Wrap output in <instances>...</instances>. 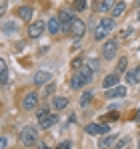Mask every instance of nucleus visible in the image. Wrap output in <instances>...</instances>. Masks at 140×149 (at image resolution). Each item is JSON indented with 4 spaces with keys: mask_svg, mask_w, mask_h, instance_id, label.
Masks as SVG:
<instances>
[{
    "mask_svg": "<svg viewBox=\"0 0 140 149\" xmlns=\"http://www.w3.org/2000/svg\"><path fill=\"white\" fill-rule=\"evenodd\" d=\"M94 79V71L88 67V65H80L78 67V73L72 77V89H80L88 83H92Z\"/></svg>",
    "mask_w": 140,
    "mask_h": 149,
    "instance_id": "nucleus-1",
    "label": "nucleus"
},
{
    "mask_svg": "<svg viewBox=\"0 0 140 149\" xmlns=\"http://www.w3.org/2000/svg\"><path fill=\"white\" fill-rule=\"evenodd\" d=\"M36 141H38V129L32 127V125H26L22 131H20V143L26 145V147H30V145H34Z\"/></svg>",
    "mask_w": 140,
    "mask_h": 149,
    "instance_id": "nucleus-2",
    "label": "nucleus"
},
{
    "mask_svg": "<svg viewBox=\"0 0 140 149\" xmlns=\"http://www.w3.org/2000/svg\"><path fill=\"white\" fill-rule=\"evenodd\" d=\"M114 28V20L112 18H102L98 26H96V30H94V38L96 40H102L104 36H108L110 34V30Z\"/></svg>",
    "mask_w": 140,
    "mask_h": 149,
    "instance_id": "nucleus-3",
    "label": "nucleus"
},
{
    "mask_svg": "<svg viewBox=\"0 0 140 149\" xmlns=\"http://www.w3.org/2000/svg\"><path fill=\"white\" fill-rule=\"evenodd\" d=\"M116 50H118L116 40H108V42H104V47H102V56L110 61V58L116 56Z\"/></svg>",
    "mask_w": 140,
    "mask_h": 149,
    "instance_id": "nucleus-4",
    "label": "nucleus"
},
{
    "mask_svg": "<svg viewBox=\"0 0 140 149\" xmlns=\"http://www.w3.org/2000/svg\"><path fill=\"white\" fill-rule=\"evenodd\" d=\"M44 28H46V24H44L42 20H36V22H32V24L28 26V36H30V38H38V36L44 32Z\"/></svg>",
    "mask_w": 140,
    "mask_h": 149,
    "instance_id": "nucleus-5",
    "label": "nucleus"
},
{
    "mask_svg": "<svg viewBox=\"0 0 140 149\" xmlns=\"http://www.w3.org/2000/svg\"><path fill=\"white\" fill-rule=\"evenodd\" d=\"M108 131H110L108 125H98V123L86 125V133H88V135H104V133H108Z\"/></svg>",
    "mask_w": 140,
    "mask_h": 149,
    "instance_id": "nucleus-6",
    "label": "nucleus"
},
{
    "mask_svg": "<svg viewBox=\"0 0 140 149\" xmlns=\"http://www.w3.org/2000/svg\"><path fill=\"white\" fill-rule=\"evenodd\" d=\"M36 105H38V95L36 93H26L22 99V107L26 111H30V109H36Z\"/></svg>",
    "mask_w": 140,
    "mask_h": 149,
    "instance_id": "nucleus-7",
    "label": "nucleus"
},
{
    "mask_svg": "<svg viewBox=\"0 0 140 149\" xmlns=\"http://www.w3.org/2000/svg\"><path fill=\"white\" fill-rule=\"evenodd\" d=\"M84 32H86V24H84L80 18H74V22H72V28H70V34H72V36H76V38H80Z\"/></svg>",
    "mask_w": 140,
    "mask_h": 149,
    "instance_id": "nucleus-8",
    "label": "nucleus"
},
{
    "mask_svg": "<svg viewBox=\"0 0 140 149\" xmlns=\"http://www.w3.org/2000/svg\"><path fill=\"white\" fill-rule=\"evenodd\" d=\"M58 16H60V22H62V30H60V32H70V28H72V22H74L72 14H70V12H66V10H62Z\"/></svg>",
    "mask_w": 140,
    "mask_h": 149,
    "instance_id": "nucleus-9",
    "label": "nucleus"
},
{
    "mask_svg": "<svg viewBox=\"0 0 140 149\" xmlns=\"http://www.w3.org/2000/svg\"><path fill=\"white\" fill-rule=\"evenodd\" d=\"M120 97H126V87H112V89H106V99H120Z\"/></svg>",
    "mask_w": 140,
    "mask_h": 149,
    "instance_id": "nucleus-10",
    "label": "nucleus"
},
{
    "mask_svg": "<svg viewBox=\"0 0 140 149\" xmlns=\"http://www.w3.org/2000/svg\"><path fill=\"white\" fill-rule=\"evenodd\" d=\"M62 30V22H60V16H52L48 20V32L50 34H58Z\"/></svg>",
    "mask_w": 140,
    "mask_h": 149,
    "instance_id": "nucleus-11",
    "label": "nucleus"
},
{
    "mask_svg": "<svg viewBox=\"0 0 140 149\" xmlns=\"http://www.w3.org/2000/svg\"><path fill=\"white\" fill-rule=\"evenodd\" d=\"M38 123H40V129H50L52 125L56 123V115L54 113H46L44 117L38 119Z\"/></svg>",
    "mask_w": 140,
    "mask_h": 149,
    "instance_id": "nucleus-12",
    "label": "nucleus"
},
{
    "mask_svg": "<svg viewBox=\"0 0 140 149\" xmlns=\"http://www.w3.org/2000/svg\"><path fill=\"white\" fill-rule=\"evenodd\" d=\"M52 81V74L48 73V71H38V73L34 74V85H46Z\"/></svg>",
    "mask_w": 140,
    "mask_h": 149,
    "instance_id": "nucleus-13",
    "label": "nucleus"
},
{
    "mask_svg": "<svg viewBox=\"0 0 140 149\" xmlns=\"http://www.w3.org/2000/svg\"><path fill=\"white\" fill-rule=\"evenodd\" d=\"M126 83H130V85H138V83H140V67H136V69H132V71L126 73Z\"/></svg>",
    "mask_w": 140,
    "mask_h": 149,
    "instance_id": "nucleus-14",
    "label": "nucleus"
},
{
    "mask_svg": "<svg viewBox=\"0 0 140 149\" xmlns=\"http://www.w3.org/2000/svg\"><path fill=\"white\" fill-rule=\"evenodd\" d=\"M116 85H118V74L116 73L106 74L104 81H102V87H104V89H112V87H116Z\"/></svg>",
    "mask_w": 140,
    "mask_h": 149,
    "instance_id": "nucleus-15",
    "label": "nucleus"
},
{
    "mask_svg": "<svg viewBox=\"0 0 140 149\" xmlns=\"http://www.w3.org/2000/svg\"><path fill=\"white\" fill-rule=\"evenodd\" d=\"M16 14H18L22 20H30L32 14H34V10H32V6H20V8L16 10Z\"/></svg>",
    "mask_w": 140,
    "mask_h": 149,
    "instance_id": "nucleus-16",
    "label": "nucleus"
},
{
    "mask_svg": "<svg viewBox=\"0 0 140 149\" xmlns=\"http://www.w3.org/2000/svg\"><path fill=\"white\" fill-rule=\"evenodd\" d=\"M0 83H2V85L8 83V67H6V61H4V58L0 61Z\"/></svg>",
    "mask_w": 140,
    "mask_h": 149,
    "instance_id": "nucleus-17",
    "label": "nucleus"
},
{
    "mask_svg": "<svg viewBox=\"0 0 140 149\" xmlns=\"http://www.w3.org/2000/svg\"><path fill=\"white\" fill-rule=\"evenodd\" d=\"M2 32L4 34H14V32H18V24L16 22H4V26H2Z\"/></svg>",
    "mask_w": 140,
    "mask_h": 149,
    "instance_id": "nucleus-18",
    "label": "nucleus"
},
{
    "mask_svg": "<svg viewBox=\"0 0 140 149\" xmlns=\"http://www.w3.org/2000/svg\"><path fill=\"white\" fill-rule=\"evenodd\" d=\"M114 141H116V137H114V135H106V137H102L100 147H102V149H110L112 145H114Z\"/></svg>",
    "mask_w": 140,
    "mask_h": 149,
    "instance_id": "nucleus-19",
    "label": "nucleus"
},
{
    "mask_svg": "<svg viewBox=\"0 0 140 149\" xmlns=\"http://www.w3.org/2000/svg\"><path fill=\"white\" fill-rule=\"evenodd\" d=\"M66 107H68V99H66V97H54V109L62 111V109H66Z\"/></svg>",
    "mask_w": 140,
    "mask_h": 149,
    "instance_id": "nucleus-20",
    "label": "nucleus"
},
{
    "mask_svg": "<svg viewBox=\"0 0 140 149\" xmlns=\"http://www.w3.org/2000/svg\"><path fill=\"white\" fill-rule=\"evenodd\" d=\"M116 6V0H102L100 4H98V8L102 10V12H106V10H112Z\"/></svg>",
    "mask_w": 140,
    "mask_h": 149,
    "instance_id": "nucleus-21",
    "label": "nucleus"
},
{
    "mask_svg": "<svg viewBox=\"0 0 140 149\" xmlns=\"http://www.w3.org/2000/svg\"><path fill=\"white\" fill-rule=\"evenodd\" d=\"M124 10H126V4H124V2H116V6L112 8V16H114V18L122 16V14H124Z\"/></svg>",
    "mask_w": 140,
    "mask_h": 149,
    "instance_id": "nucleus-22",
    "label": "nucleus"
},
{
    "mask_svg": "<svg viewBox=\"0 0 140 149\" xmlns=\"http://www.w3.org/2000/svg\"><path fill=\"white\" fill-rule=\"evenodd\" d=\"M126 65H128V61H126V56H122V58L118 61V65H116V71L118 73H124V71H126Z\"/></svg>",
    "mask_w": 140,
    "mask_h": 149,
    "instance_id": "nucleus-23",
    "label": "nucleus"
},
{
    "mask_svg": "<svg viewBox=\"0 0 140 149\" xmlns=\"http://www.w3.org/2000/svg\"><path fill=\"white\" fill-rule=\"evenodd\" d=\"M92 97H94V93H92V91H86V93L82 95V99H80V105H88Z\"/></svg>",
    "mask_w": 140,
    "mask_h": 149,
    "instance_id": "nucleus-24",
    "label": "nucleus"
},
{
    "mask_svg": "<svg viewBox=\"0 0 140 149\" xmlns=\"http://www.w3.org/2000/svg\"><path fill=\"white\" fill-rule=\"evenodd\" d=\"M72 8H74V10H78V12H80V10H84V8H86V0H74Z\"/></svg>",
    "mask_w": 140,
    "mask_h": 149,
    "instance_id": "nucleus-25",
    "label": "nucleus"
},
{
    "mask_svg": "<svg viewBox=\"0 0 140 149\" xmlns=\"http://www.w3.org/2000/svg\"><path fill=\"white\" fill-rule=\"evenodd\" d=\"M52 93H54V83L50 81V83H48V87L44 89V97H48V95H52Z\"/></svg>",
    "mask_w": 140,
    "mask_h": 149,
    "instance_id": "nucleus-26",
    "label": "nucleus"
},
{
    "mask_svg": "<svg viewBox=\"0 0 140 149\" xmlns=\"http://www.w3.org/2000/svg\"><path fill=\"white\" fill-rule=\"evenodd\" d=\"M88 67H90L92 71H98V67H100V65H98V61H96V58H90V61H88Z\"/></svg>",
    "mask_w": 140,
    "mask_h": 149,
    "instance_id": "nucleus-27",
    "label": "nucleus"
},
{
    "mask_svg": "<svg viewBox=\"0 0 140 149\" xmlns=\"http://www.w3.org/2000/svg\"><path fill=\"white\" fill-rule=\"evenodd\" d=\"M120 34H122V38H128V36L132 34V28H124V30H122Z\"/></svg>",
    "mask_w": 140,
    "mask_h": 149,
    "instance_id": "nucleus-28",
    "label": "nucleus"
},
{
    "mask_svg": "<svg viewBox=\"0 0 140 149\" xmlns=\"http://www.w3.org/2000/svg\"><path fill=\"white\" fill-rule=\"evenodd\" d=\"M46 113H48V107H42V109H38V113H36V115H38V119H40V117H44Z\"/></svg>",
    "mask_w": 140,
    "mask_h": 149,
    "instance_id": "nucleus-29",
    "label": "nucleus"
},
{
    "mask_svg": "<svg viewBox=\"0 0 140 149\" xmlns=\"http://www.w3.org/2000/svg\"><path fill=\"white\" fill-rule=\"evenodd\" d=\"M70 145H72L70 141H62V143H60V145H58L56 149H70Z\"/></svg>",
    "mask_w": 140,
    "mask_h": 149,
    "instance_id": "nucleus-30",
    "label": "nucleus"
},
{
    "mask_svg": "<svg viewBox=\"0 0 140 149\" xmlns=\"http://www.w3.org/2000/svg\"><path fill=\"white\" fill-rule=\"evenodd\" d=\"M6 147H8V139L2 137V141H0V149H6Z\"/></svg>",
    "mask_w": 140,
    "mask_h": 149,
    "instance_id": "nucleus-31",
    "label": "nucleus"
},
{
    "mask_svg": "<svg viewBox=\"0 0 140 149\" xmlns=\"http://www.w3.org/2000/svg\"><path fill=\"white\" fill-rule=\"evenodd\" d=\"M38 149H50V145H46V143H40V145H38Z\"/></svg>",
    "mask_w": 140,
    "mask_h": 149,
    "instance_id": "nucleus-32",
    "label": "nucleus"
},
{
    "mask_svg": "<svg viewBox=\"0 0 140 149\" xmlns=\"http://www.w3.org/2000/svg\"><path fill=\"white\" fill-rule=\"evenodd\" d=\"M136 121H140V109H138V115H136Z\"/></svg>",
    "mask_w": 140,
    "mask_h": 149,
    "instance_id": "nucleus-33",
    "label": "nucleus"
},
{
    "mask_svg": "<svg viewBox=\"0 0 140 149\" xmlns=\"http://www.w3.org/2000/svg\"><path fill=\"white\" fill-rule=\"evenodd\" d=\"M136 18H138V20H140V10H138V14H136Z\"/></svg>",
    "mask_w": 140,
    "mask_h": 149,
    "instance_id": "nucleus-34",
    "label": "nucleus"
},
{
    "mask_svg": "<svg viewBox=\"0 0 140 149\" xmlns=\"http://www.w3.org/2000/svg\"><path fill=\"white\" fill-rule=\"evenodd\" d=\"M136 6H140V0H136Z\"/></svg>",
    "mask_w": 140,
    "mask_h": 149,
    "instance_id": "nucleus-35",
    "label": "nucleus"
},
{
    "mask_svg": "<svg viewBox=\"0 0 140 149\" xmlns=\"http://www.w3.org/2000/svg\"><path fill=\"white\" fill-rule=\"evenodd\" d=\"M138 149H140V141H138Z\"/></svg>",
    "mask_w": 140,
    "mask_h": 149,
    "instance_id": "nucleus-36",
    "label": "nucleus"
}]
</instances>
